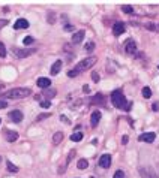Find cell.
Wrapping results in <instances>:
<instances>
[{"mask_svg": "<svg viewBox=\"0 0 159 178\" xmlns=\"http://www.w3.org/2000/svg\"><path fill=\"white\" fill-rule=\"evenodd\" d=\"M111 102L119 109H129V102L125 97V95H123L122 90H114L111 93Z\"/></svg>", "mask_w": 159, "mask_h": 178, "instance_id": "6da1fadb", "label": "cell"}, {"mask_svg": "<svg viewBox=\"0 0 159 178\" xmlns=\"http://www.w3.org/2000/svg\"><path fill=\"white\" fill-rule=\"evenodd\" d=\"M32 95V90L30 88H26V87H18V88H12V90L6 92L3 95V97L6 99H24V97H29Z\"/></svg>", "mask_w": 159, "mask_h": 178, "instance_id": "7a4b0ae2", "label": "cell"}, {"mask_svg": "<svg viewBox=\"0 0 159 178\" xmlns=\"http://www.w3.org/2000/svg\"><path fill=\"white\" fill-rule=\"evenodd\" d=\"M98 61V58L96 57H87V58H84V60H81L78 64H77V67H75V70L78 72V73H81V72H84V70H87V69H90L95 63Z\"/></svg>", "mask_w": 159, "mask_h": 178, "instance_id": "3957f363", "label": "cell"}, {"mask_svg": "<svg viewBox=\"0 0 159 178\" xmlns=\"http://www.w3.org/2000/svg\"><path fill=\"white\" fill-rule=\"evenodd\" d=\"M137 51H138V48H137L135 41L134 39H128V42L125 44V52L129 54V55H135Z\"/></svg>", "mask_w": 159, "mask_h": 178, "instance_id": "277c9868", "label": "cell"}, {"mask_svg": "<svg viewBox=\"0 0 159 178\" xmlns=\"http://www.w3.org/2000/svg\"><path fill=\"white\" fill-rule=\"evenodd\" d=\"M35 51H36V49H29V48H26V49H17V48H14V54H15L18 58H26V57L35 54Z\"/></svg>", "mask_w": 159, "mask_h": 178, "instance_id": "5b68a950", "label": "cell"}, {"mask_svg": "<svg viewBox=\"0 0 159 178\" xmlns=\"http://www.w3.org/2000/svg\"><path fill=\"white\" fill-rule=\"evenodd\" d=\"M99 166L104 169H108L111 166V156L110 154H102L99 157Z\"/></svg>", "mask_w": 159, "mask_h": 178, "instance_id": "8992f818", "label": "cell"}, {"mask_svg": "<svg viewBox=\"0 0 159 178\" xmlns=\"http://www.w3.org/2000/svg\"><path fill=\"white\" fill-rule=\"evenodd\" d=\"M140 175H141V178H158L155 171L150 168H140Z\"/></svg>", "mask_w": 159, "mask_h": 178, "instance_id": "52a82bcc", "label": "cell"}, {"mask_svg": "<svg viewBox=\"0 0 159 178\" xmlns=\"http://www.w3.org/2000/svg\"><path fill=\"white\" fill-rule=\"evenodd\" d=\"M155 139H156V133H153V132H146L138 136V141H141V142H153Z\"/></svg>", "mask_w": 159, "mask_h": 178, "instance_id": "ba28073f", "label": "cell"}, {"mask_svg": "<svg viewBox=\"0 0 159 178\" xmlns=\"http://www.w3.org/2000/svg\"><path fill=\"white\" fill-rule=\"evenodd\" d=\"M9 117H11V120H12L14 123H21L23 118H24V115H23V112H21L20 109L11 111V112H9Z\"/></svg>", "mask_w": 159, "mask_h": 178, "instance_id": "9c48e42d", "label": "cell"}, {"mask_svg": "<svg viewBox=\"0 0 159 178\" xmlns=\"http://www.w3.org/2000/svg\"><path fill=\"white\" fill-rule=\"evenodd\" d=\"M3 135H5V139H6L8 142H15V141L18 139V133H17L15 130H9V129H6V130L3 132Z\"/></svg>", "mask_w": 159, "mask_h": 178, "instance_id": "30bf717a", "label": "cell"}, {"mask_svg": "<svg viewBox=\"0 0 159 178\" xmlns=\"http://www.w3.org/2000/svg\"><path fill=\"white\" fill-rule=\"evenodd\" d=\"M14 29H15V30H24V29H29V21L24 20V18H20V20L15 21Z\"/></svg>", "mask_w": 159, "mask_h": 178, "instance_id": "8fae6325", "label": "cell"}, {"mask_svg": "<svg viewBox=\"0 0 159 178\" xmlns=\"http://www.w3.org/2000/svg\"><path fill=\"white\" fill-rule=\"evenodd\" d=\"M84 35H86V32H84V30H80V32L74 33V36H72V44H74V45L81 44V42H83V39H84Z\"/></svg>", "mask_w": 159, "mask_h": 178, "instance_id": "7c38bea8", "label": "cell"}, {"mask_svg": "<svg viewBox=\"0 0 159 178\" xmlns=\"http://www.w3.org/2000/svg\"><path fill=\"white\" fill-rule=\"evenodd\" d=\"M99 120H101V112H99V111H93L92 115H90V126H92V127H96L98 123H99Z\"/></svg>", "mask_w": 159, "mask_h": 178, "instance_id": "4fadbf2b", "label": "cell"}, {"mask_svg": "<svg viewBox=\"0 0 159 178\" xmlns=\"http://www.w3.org/2000/svg\"><path fill=\"white\" fill-rule=\"evenodd\" d=\"M36 84H38L39 88H44V90H47V88H50V85H51V79H48V78H39V79L36 81Z\"/></svg>", "mask_w": 159, "mask_h": 178, "instance_id": "5bb4252c", "label": "cell"}, {"mask_svg": "<svg viewBox=\"0 0 159 178\" xmlns=\"http://www.w3.org/2000/svg\"><path fill=\"white\" fill-rule=\"evenodd\" d=\"M125 32V23H116L114 26H113V33L116 35V36H120L122 33Z\"/></svg>", "mask_w": 159, "mask_h": 178, "instance_id": "9a60e30c", "label": "cell"}, {"mask_svg": "<svg viewBox=\"0 0 159 178\" xmlns=\"http://www.w3.org/2000/svg\"><path fill=\"white\" fill-rule=\"evenodd\" d=\"M62 64H63V61H62V60H57V61L51 66V75H57V73L62 70Z\"/></svg>", "mask_w": 159, "mask_h": 178, "instance_id": "2e32d148", "label": "cell"}, {"mask_svg": "<svg viewBox=\"0 0 159 178\" xmlns=\"http://www.w3.org/2000/svg\"><path fill=\"white\" fill-rule=\"evenodd\" d=\"M63 141V132H56L54 135H53V144H60Z\"/></svg>", "mask_w": 159, "mask_h": 178, "instance_id": "e0dca14e", "label": "cell"}, {"mask_svg": "<svg viewBox=\"0 0 159 178\" xmlns=\"http://www.w3.org/2000/svg\"><path fill=\"white\" fill-rule=\"evenodd\" d=\"M92 103L93 105H104V96L101 93H98L93 99H92Z\"/></svg>", "mask_w": 159, "mask_h": 178, "instance_id": "ac0fdd59", "label": "cell"}, {"mask_svg": "<svg viewBox=\"0 0 159 178\" xmlns=\"http://www.w3.org/2000/svg\"><path fill=\"white\" fill-rule=\"evenodd\" d=\"M6 169H8L9 172H12V174H17V172L20 171V168H18V166H15V165H14L12 162H9V160L6 162Z\"/></svg>", "mask_w": 159, "mask_h": 178, "instance_id": "d6986e66", "label": "cell"}, {"mask_svg": "<svg viewBox=\"0 0 159 178\" xmlns=\"http://www.w3.org/2000/svg\"><path fill=\"white\" fill-rule=\"evenodd\" d=\"M81 139H83V133L81 132H74L71 135V141H74V142H80Z\"/></svg>", "mask_w": 159, "mask_h": 178, "instance_id": "ffe728a7", "label": "cell"}, {"mask_svg": "<svg viewBox=\"0 0 159 178\" xmlns=\"http://www.w3.org/2000/svg\"><path fill=\"white\" fill-rule=\"evenodd\" d=\"M77 166H78V169H87L89 168V162L86 159H80L78 163H77Z\"/></svg>", "mask_w": 159, "mask_h": 178, "instance_id": "44dd1931", "label": "cell"}, {"mask_svg": "<svg viewBox=\"0 0 159 178\" xmlns=\"http://www.w3.org/2000/svg\"><path fill=\"white\" fill-rule=\"evenodd\" d=\"M143 97H144V99H150V97H152L150 87H143Z\"/></svg>", "mask_w": 159, "mask_h": 178, "instance_id": "7402d4cb", "label": "cell"}, {"mask_svg": "<svg viewBox=\"0 0 159 178\" xmlns=\"http://www.w3.org/2000/svg\"><path fill=\"white\" fill-rule=\"evenodd\" d=\"M74 157H75V150H71V151H69V154H68V157H66V160H65V163H66V165H69V163H71V160H72Z\"/></svg>", "mask_w": 159, "mask_h": 178, "instance_id": "603a6c76", "label": "cell"}, {"mask_svg": "<svg viewBox=\"0 0 159 178\" xmlns=\"http://www.w3.org/2000/svg\"><path fill=\"white\" fill-rule=\"evenodd\" d=\"M6 51H8V49H6L5 44H3V42H0V57H3V58H5V57H6Z\"/></svg>", "mask_w": 159, "mask_h": 178, "instance_id": "cb8c5ba5", "label": "cell"}, {"mask_svg": "<svg viewBox=\"0 0 159 178\" xmlns=\"http://www.w3.org/2000/svg\"><path fill=\"white\" fill-rule=\"evenodd\" d=\"M122 11H123L125 14H132V12H134V8L129 6V5H125V6H122Z\"/></svg>", "mask_w": 159, "mask_h": 178, "instance_id": "d4e9b609", "label": "cell"}, {"mask_svg": "<svg viewBox=\"0 0 159 178\" xmlns=\"http://www.w3.org/2000/svg\"><path fill=\"white\" fill-rule=\"evenodd\" d=\"M23 42H24V45H32L35 42V39H33V36H26L23 39Z\"/></svg>", "mask_w": 159, "mask_h": 178, "instance_id": "484cf974", "label": "cell"}, {"mask_svg": "<svg viewBox=\"0 0 159 178\" xmlns=\"http://www.w3.org/2000/svg\"><path fill=\"white\" fill-rule=\"evenodd\" d=\"M56 90H48V88H47V90H44V95L47 96V97H53V96H56Z\"/></svg>", "mask_w": 159, "mask_h": 178, "instance_id": "4316f807", "label": "cell"}, {"mask_svg": "<svg viewBox=\"0 0 159 178\" xmlns=\"http://www.w3.org/2000/svg\"><path fill=\"white\" fill-rule=\"evenodd\" d=\"M39 105H41V108H45V109H47V108L51 106V102H50V100H41Z\"/></svg>", "mask_w": 159, "mask_h": 178, "instance_id": "83f0119b", "label": "cell"}, {"mask_svg": "<svg viewBox=\"0 0 159 178\" xmlns=\"http://www.w3.org/2000/svg\"><path fill=\"white\" fill-rule=\"evenodd\" d=\"M113 178H125V172L123 171H116L114 175H113Z\"/></svg>", "mask_w": 159, "mask_h": 178, "instance_id": "f1b7e54d", "label": "cell"}, {"mask_svg": "<svg viewBox=\"0 0 159 178\" xmlns=\"http://www.w3.org/2000/svg\"><path fill=\"white\" fill-rule=\"evenodd\" d=\"M93 49H95V42H89V44L86 45V51L90 52V51H93Z\"/></svg>", "mask_w": 159, "mask_h": 178, "instance_id": "f546056e", "label": "cell"}, {"mask_svg": "<svg viewBox=\"0 0 159 178\" xmlns=\"http://www.w3.org/2000/svg\"><path fill=\"white\" fill-rule=\"evenodd\" d=\"M48 23L50 24H54L56 20H54V12H48Z\"/></svg>", "mask_w": 159, "mask_h": 178, "instance_id": "4dcf8cb0", "label": "cell"}, {"mask_svg": "<svg viewBox=\"0 0 159 178\" xmlns=\"http://www.w3.org/2000/svg\"><path fill=\"white\" fill-rule=\"evenodd\" d=\"M5 108H8V100L0 99V109H5Z\"/></svg>", "mask_w": 159, "mask_h": 178, "instance_id": "1f68e13d", "label": "cell"}, {"mask_svg": "<svg viewBox=\"0 0 159 178\" xmlns=\"http://www.w3.org/2000/svg\"><path fill=\"white\" fill-rule=\"evenodd\" d=\"M77 75H80V73H78V72H77L75 69H74V70H69V72H68V76H69V78H75Z\"/></svg>", "mask_w": 159, "mask_h": 178, "instance_id": "d6a6232c", "label": "cell"}, {"mask_svg": "<svg viewBox=\"0 0 159 178\" xmlns=\"http://www.w3.org/2000/svg\"><path fill=\"white\" fill-rule=\"evenodd\" d=\"M48 117H50V114H48V112H45V114H41V115H38L36 121H41V120H44V118H48Z\"/></svg>", "mask_w": 159, "mask_h": 178, "instance_id": "836d02e7", "label": "cell"}, {"mask_svg": "<svg viewBox=\"0 0 159 178\" xmlns=\"http://www.w3.org/2000/svg\"><path fill=\"white\" fill-rule=\"evenodd\" d=\"M8 24H9V21H8V20H0V30H2L3 27H6Z\"/></svg>", "mask_w": 159, "mask_h": 178, "instance_id": "e575fe53", "label": "cell"}, {"mask_svg": "<svg viewBox=\"0 0 159 178\" xmlns=\"http://www.w3.org/2000/svg\"><path fill=\"white\" fill-rule=\"evenodd\" d=\"M92 78H93L95 82H99V73H98V72H93V73H92Z\"/></svg>", "mask_w": 159, "mask_h": 178, "instance_id": "d590c367", "label": "cell"}, {"mask_svg": "<svg viewBox=\"0 0 159 178\" xmlns=\"http://www.w3.org/2000/svg\"><path fill=\"white\" fill-rule=\"evenodd\" d=\"M63 30H65V32H72V30H74V27H72L71 24H66V26L63 27Z\"/></svg>", "mask_w": 159, "mask_h": 178, "instance_id": "8d00e7d4", "label": "cell"}, {"mask_svg": "<svg viewBox=\"0 0 159 178\" xmlns=\"http://www.w3.org/2000/svg\"><path fill=\"white\" fill-rule=\"evenodd\" d=\"M60 120H62L63 123H66V124H68V123H71V121H69V118H68L66 115H62V117H60Z\"/></svg>", "mask_w": 159, "mask_h": 178, "instance_id": "74e56055", "label": "cell"}, {"mask_svg": "<svg viewBox=\"0 0 159 178\" xmlns=\"http://www.w3.org/2000/svg\"><path fill=\"white\" fill-rule=\"evenodd\" d=\"M83 92H84V93H89V92H90L89 85H83Z\"/></svg>", "mask_w": 159, "mask_h": 178, "instance_id": "f35d334b", "label": "cell"}, {"mask_svg": "<svg viewBox=\"0 0 159 178\" xmlns=\"http://www.w3.org/2000/svg\"><path fill=\"white\" fill-rule=\"evenodd\" d=\"M128 141H129V138H128V135H125V136L122 138V144H126Z\"/></svg>", "mask_w": 159, "mask_h": 178, "instance_id": "ab89813d", "label": "cell"}, {"mask_svg": "<svg viewBox=\"0 0 159 178\" xmlns=\"http://www.w3.org/2000/svg\"><path fill=\"white\" fill-rule=\"evenodd\" d=\"M147 30H155V24H147Z\"/></svg>", "mask_w": 159, "mask_h": 178, "instance_id": "60d3db41", "label": "cell"}, {"mask_svg": "<svg viewBox=\"0 0 159 178\" xmlns=\"http://www.w3.org/2000/svg\"><path fill=\"white\" fill-rule=\"evenodd\" d=\"M158 108H159V105H158V103H155V105H153V109H155V111H158Z\"/></svg>", "mask_w": 159, "mask_h": 178, "instance_id": "b9f144b4", "label": "cell"}, {"mask_svg": "<svg viewBox=\"0 0 159 178\" xmlns=\"http://www.w3.org/2000/svg\"><path fill=\"white\" fill-rule=\"evenodd\" d=\"M0 162H2V156H0Z\"/></svg>", "mask_w": 159, "mask_h": 178, "instance_id": "7bdbcfd3", "label": "cell"}, {"mask_svg": "<svg viewBox=\"0 0 159 178\" xmlns=\"http://www.w3.org/2000/svg\"><path fill=\"white\" fill-rule=\"evenodd\" d=\"M158 69H159V64H158Z\"/></svg>", "mask_w": 159, "mask_h": 178, "instance_id": "ee69618b", "label": "cell"}, {"mask_svg": "<svg viewBox=\"0 0 159 178\" xmlns=\"http://www.w3.org/2000/svg\"><path fill=\"white\" fill-rule=\"evenodd\" d=\"M0 123H2V120H0Z\"/></svg>", "mask_w": 159, "mask_h": 178, "instance_id": "f6af8a7d", "label": "cell"}]
</instances>
